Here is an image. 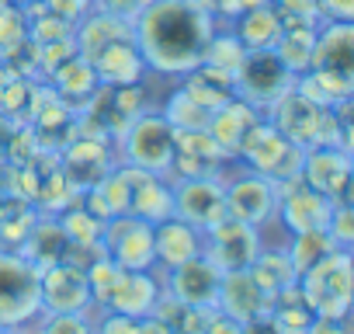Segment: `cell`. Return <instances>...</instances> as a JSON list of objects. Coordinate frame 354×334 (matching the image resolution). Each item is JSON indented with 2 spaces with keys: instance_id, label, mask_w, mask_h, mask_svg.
Instances as JSON below:
<instances>
[{
  "instance_id": "obj_1",
  "label": "cell",
  "mask_w": 354,
  "mask_h": 334,
  "mask_svg": "<svg viewBox=\"0 0 354 334\" xmlns=\"http://www.w3.org/2000/svg\"><path fill=\"white\" fill-rule=\"evenodd\" d=\"M216 21L219 18L195 0H146L132 18V42L149 73L185 77L202 63Z\"/></svg>"
},
{
  "instance_id": "obj_2",
  "label": "cell",
  "mask_w": 354,
  "mask_h": 334,
  "mask_svg": "<svg viewBox=\"0 0 354 334\" xmlns=\"http://www.w3.org/2000/svg\"><path fill=\"white\" fill-rule=\"evenodd\" d=\"M42 317L39 268L15 251H0V331L39 334Z\"/></svg>"
},
{
  "instance_id": "obj_3",
  "label": "cell",
  "mask_w": 354,
  "mask_h": 334,
  "mask_svg": "<svg viewBox=\"0 0 354 334\" xmlns=\"http://www.w3.org/2000/svg\"><path fill=\"white\" fill-rule=\"evenodd\" d=\"M295 292L316 317L347 320V313H351V251L333 247L326 258H319L313 268H306L299 275Z\"/></svg>"
},
{
  "instance_id": "obj_4",
  "label": "cell",
  "mask_w": 354,
  "mask_h": 334,
  "mask_svg": "<svg viewBox=\"0 0 354 334\" xmlns=\"http://www.w3.org/2000/svg\"><path fill=\"white\" fill-rule=\"evenodd\" d=\"M118 143V164H132V167H142L149 175H160L170 182V164H174V129L170 122L160 115V112H142L136 115L122 136L115 139Z\"/></svg>"
},
{
  "instance_id": "obj_5",
  "label": "cell",
  "mask_w": 354,
  "mask_h": 334,
  "mask_svg": "<svg viewBox=\"0 0 354 334\" xmlns=\"http://www.w3.org/2000/svg\"><path fill=\"white\" fill-rule=\"evenodd\" d=\"M101 251L125 272H153L156 258H153V223L125 213L104 223V237H101Z\"/></svg>"
},
{
  "instance_id": "obj_6",
  "label": "cell",
  "mask_w": 354,
  "mask_h": 334,
  "mask_svg": "<svg viewBox=\"0 0 354 334\" xmlns=\"http://www.w3.org/2000/svg\"><path fill=\"white\" fill-rule=\"evenodd\" d=\"M292 73L281 67V60L271 53V49H257V53H247V60H243V67L236 70V80H233V87H236V98H243V101H250L261 115L292 87Z\"/></svg>"
},
{
  "instance_id": "obj_7",
  "label": "cell",
  "mask_w": 354,
  "mask_h": 334,
  "mask_svg": "<svg viewBox=\"0 0 354 334\" xmlns=\"http://www.w3.org/2000/svg\"><path fill=\"white\" fill-rule=\"evenodd\" d=\"M170 195H174V216L188 220L202 234L230 216L226 213V192H223L219 178H174Z\"/></svg>"
},
{
  "instance_id": "obj_8",
  "label": "cell",
  "mask_w": 354,
  "mask_h": 334,
  "mask_svg": "<svg viewBox=\"0 0 354 334\" xmlns=\"http://www.w3.org/2000/svg\"><path fill=\"white\" fill-rule=\"evenodd\" d=\"M39 292H42V310L46 313H91V285L87 272L73 261H53L39 272Z\"/></svg>"
},
{
  "instance_id": "obj_9",
  "label": "cell",
  "mask_w": 354,
  "mask_h": 334,
  "mask_svg": "<svg viewBox=\"0 0 354 334\" xmlns=\"http://www.w3.org/2000/svg\"><path fill=\"white\" fill-rule=\"evenodd\" d=\"M202 254L219 272H240V268H250L254 265V258L261 254V240H257V230L250 223L226 216L223 223H216L212 230H205Z\"/></svg>"
},
{
  "instance_id": "obj_10",
  "label": "cell",
  "mask_w": 354,
  "mask_h": 334,
  "mask_svg": "<svg viewBox=\"0 0 354 334\" xmlns=\"http://www.w3.org/2000/svg\"><path fill=\"white\" fill-rule=\"evenodd\" d=\"M333 206H337L333 199L313 192L302 178H295V182L278 185V209H274V216L295 237V234H309V230H326Z\"/></svg>"
},
{
  "instance_id": "obj_11",
  "label": "cell",
  "mask_w": 354,
  "mask_h": 334,
  "mask_svg": "<svg viewBox=\"0 0 354 334\" xmlns=\"http://www.w3.org/2000/svg\"><path fill=\"white\" fill-rule=\"evenodd\" d=\"M223 192H226V213L250 227L264 223L278 209V185L257 171H247V167L236 178L223 182Z\"/></svg>"
},
{
  "instance_id": "obj_12",
  "label": "cell",
  "mask_w": 354,
  "mask_h": 334,
  "mask_svg": "<svg viewBox=\"0 0 354 334\" xmlns=\"http://www.w3.org/2000/svg\"><path fill=\"white\" fill-rule=\"evenodd\" d=\"M219 279H223V272L205 254H195L185 265L167 268V279H160V285L170 299L185 303V306H216Z\"/></svg>"
},
{
  "instance_id": "obj_13",
  "label": "cell",
  "mask_w": 354,
  "mask_h": 334,
  "mask_svg": "<svg viewBox=\"0 0 354 334\" xmlns=\"http://www.w3.org/2000/svg\"><path fill=\"white\" fill-rule=\"evenodd\" d=\"M302 182L313 192H319L333 202H344L351 192V150L309 146L302 157Z\"/></svg>"
},
{
  "instance_id": "obj_14",
  "label": "cell",
  "mask_w": 354,
  "mask_h": 334,
  "mask_svg": "<svg viewBox=\"0 0 354 334\" xmlns=\"http://www.w3.org/2000/svg\"><path fill=\"white\" fill-rule=\"evenodd\" d=\"M202 247H205V234L181 216H167V220L153 223V258L163 272L202 254Z\"/></svg>"
},
{
  "instance_id": "obj_15",
  "label": "cell",
  "mask_w": 354,
  "mask_h": 334,
  "mask_svg": "<svg viewBox=\"0 0 354 334\" xmlns=\"http://www.w3.org/2000/svg\"><path fill=\"white\" fill-rule=\"evenodd\" d=\"M91 67H94V77L101 87H125V84H139L149 70L132 42L129 39H115L108 46H101L94 56H91Z\"/></svg>"
},
{
  "instance_id": "obj_16",
  "label": "cell",
  "mask_w": 354,
  "mask_h": 334,
  "mask_svg": "<svg viewBox=\"0 0 354 334\" xmlns=\"http://www.w3.org/2000/svg\"><path fill=\"white\" fill-rule=\"evenodd\" d=\"M160 296H163V285H160V279L153 275V272H118V279H115V285H111V292H108V310H115V313H125V317H149L153 310H156V303H160Z\"/></svg>"
},
{
  "instance_id": "obj_17",
  "label": "cell",
  "mask_w": 354,
  "mask_h": 334,
  "mask_svg": "<svg viewBox=\"0 0 354 334\" xmlns=\"http://www.w3.org/2000/svg\"><path fill=\"white\" fill-rule=\"evenodd\" d=\"M261 118H264V115H261L250 101H243V98L233 94L226 105H219V108L212 112L205 132L216 139V146H219L226 157H236V150L243 146V139L250 136V129H254Z\"/></svg>"
},
{
  "instance_id": "obj_18",
  "label": "cell",
  "mask_w": 354,
  "mask_h": 334,
  "mask_svg": "<svg viewBox=\"0 0 354 334\" xmlns=\"http://www.w3.org/2000/svg\"><path fill=\"white\" fill-rule=\"evenodd\" d=\"M268 303H271V299L261 292V285L254 282V275H250L247 268H240V272H223L219 292H216V310H219V313H226V317L247 324L250 317L264 313Z\"/></svg>"
},
{
  "instance_id": "obj_19",
  "label": "cell",
  "mask_w": 354,
  "mask_h": 334,
  "mask_svg": "<svg viewBox=\"0 0 354 334\" xmlns=\"http://www.w3.org/2000/svg\"><path fill=\"white\" fill-rule=\"evenodd\" d=\"M309 70L354 73V28H351V21H326L323 28H316Z\"/></svg>"
},
{
  "instance_id": "obj_20",
  "label": "cell",
  "mask_w": 354,
  "mask_h": 334,
  "mask_svg": "<svg viewBox=\"0 0 354 334\" xmlns=\"http://www.w3.org/2000/svg\"><path fill=\"white\" fill-rule=\"evenodd\" d=\"M49 87L77 112V108H84V105H91L94 101V94L101 91V84H97V77H94V67H91V60L87 56H80V53H73L70 60H63L53 73H49Z\"/></svg>"
},
{
  "instance_id": "obj_21",
  "label": "cell",
  "mask_w": 354,
  "mask_h": 334,
  "mask_svg": "<svg viewBox=\"0 0 354 334\" xmlns=\"http://www.w3.org/2000/svg\"><path fill=\"white\" fill-rule=\"evenodd\" d=\"M281 28H285V21H281V15L274 11L271 0H268V4H257V8H247V11H240V15L233 18V32H236V39L243 42L247 53L271 49V46L278 42Z\"/></svg>"
},
{
  "instance_id": "obj_22",
  "label": "cell",
  "mask_w": 354,
  "mask_h": 334,
  "mask_svg": "<svg viewBox=\"0 0 354 334\" xmlns=\"http://www.w3.org/2000/svg\"><path fill=\"white\" fill-rule=\"evenodd\" d=\"M313 46H316V28L313 25H285L278 42L271 46V53L281 60V67L292 77H299L313 63Z\"/></svg>"
},
{
  "instance_id": "obj_23",
  "label": "cell",
  "mask_w": 354,
  "mask_h": 334,
  "mask_svg": "<svg viewBox=\"0 0 354 334\" xmlns=\"http://www.w3.org/2000/svg\"><path fill=\"white\" fill-rule=\"evenodd\" d=\"M247 272L254 275V282L261 285V292L268 299L295 289V282H299V275H295V268H292V261H288L285 251H261Z\"/></svg>"
},
{
  "instance_id": "obj_24",
  "label": "cell",
  "mask_w": 354,
  "mask_h": 334,
  "mask_svg": "<svg viewBox=\"0 0 354 334\" xmlns=\"http://www.w3.org/2000/svg\"><path fill=\"white\" fill-rule=\"evenodd\" d=\"M56 223H59V230H63V237H66L70 247H94V251H101L104 223H101L84 202L63 209V213L56 216Z\"/></svg>"
},
{
  "instance_id": "obj_25",
  "label": "cell",
  "mask_w": 354,
  "mask_h": 334,
  "mask_svg": "<svg viewBox=\"0 0 354 334\" xmlns=\"http://www.w3.org/2000/svg\"><path fill=\"white\" fill-rule=\"evenodd\" d=\"M160 115L170 122V129H174V132H181V129H205V125H209V118H212V112H209L195 94H188L181 84H177V87L170 91V98L163 101Z\"/></svg>"
},
{
  "instance_id": "obj_26",
  "label": "cell",
  "mask_w": 354,
  "mask_h": 334,
  "mask_svg": "<svg viewBox=\"0 0 354 334\" xmlns=\"http://www.w3.org/2000/svg\"><path fill=\"white\" fill-rule=\"evenodd\" d=\"M333 251V240H330V234L326 230H309V234H295L292 240H288V261H292V268H295V275H302L306 268H313L319 258H326Z\"/></svg>"
},
{
  "instance_id": "obj_27",
  "label": "cell",
  "mask_w": 354,
  "mask_h": 334,
  "mask_svg": "<svg viewBox=\"0 0 354 334\" xmlns=\"http://www.w3.org/2000/svg\"><path fill=\"white\" fill-rule=\"evenodd\" d=\"M28 39V15L25 4H4L0 0V60L15 53Z\"/></svg>"
},
{
  "instance_id": "obj_28",
  "label": "cell",
  "mask_w": 354,
  "mask_h": 334,
  "mask_svg": "<svg viewBox=\"0 0 354 334\" xmlns=\"http://www.w3.org/2000/svg\"><path fill=\"white\" fill-rule=\"evenodd\" d=\"M326 234H330L333 247L351 251V244H354V213H351V199H344V202L333 206L330 223H326Z\"/></svg>"
},
{
  "instance_id": "obj_29",
  "label": "cell",
  "mask_w": 354,
  "mask_h": 334,
  "mask_svg": "<svg viewBox=\"0 0 354 334\" xmlns=\"http://www.w3.org/2000/svg\"><path fill=\"white\" fill-rule=\"evenodd\" d=\"M39 334H94L91 313H46Z\"/></svg>"
},
{
  "instance_id": "obj_30",
  "label": "cell",
  "mask_w": 354,
  "mask_h": 334,
  "mask_svg": "<svg viewBox=\"0 0 354 334\" xmlns=\"http://www.w3.org/2000/svg\"><path fill=\"white\" fill-rule=\"evenodd\" d=\"M146 4V0H91L94 11H104L111 18H122V21H132L139 15V8Z\"/></svg>"
},
{
  "instance_id": "obj_31",
  "label": "cell",
  "mask_w": 354,
  "mask_h": 334,
  "mask_svg": "<svg viewBox=\"0 0 354 334\" xmlns=\"http://www.w3.org/2000/svg\"><path fill=\"white\" fill-rule=\"evenodd\" d=\"M136 331V317H125V313H115L104 306L101 313V324H94V334H132Z\"/></svg>"
},
{
  "instance_id": "obj_32",
  "label": "cell",
  "mask_w": 354,
  "mask_h": 334,
  "mask_svg": "<svg viewBox=\"0 0 354 334\" xmlns=\"http://www.w3.org/2000/svg\"><path fill=\"white\" fill-rule=\"evenodd\" d=\"M319 21H351L354 18V0H316Z\"/></svg>"
},
{
  "instance_id": "obj_33",
  "label": "cell",
  "mask_w": 354,
  "mask_h": 334,
  "mask_svg": "<svg viewBox=\"0 0 354 334\" xmlns=\"http://www.w3.org/2000/svg\"><path fill=\"white\" fill-rule=\"evenodd\" d=\"M205 334H243V324L216 310V313L209 317V324H205Z\"/></svg>"
},
{
  "instance_id": "obj_34",
  "label": "cell",
  "mask_w": 354,
  "mask_h": 334,
  "mask_svg": "<svg viewBox=\"0 0 354 334\" xmlns=\"http://www.w3.org/2000/svg\"><path fill=\"white\" fill-rule=\"evenodd\" d=\"M132 334H174V331H170L167 320H160L156 313H149V317H139L136 320V331Z\"/></svg>"
},
{
  "instance_id": "obj_35",
  "label": "cell",
  "mask_w": 354,
  "mask_h": 334,
  "mask_svg": "<svg viewBox=\"0 0 354 334\" xmlns=\"http://www.w3.org/2000/svg\"><path fill=\"white\" fill-rule=\"evenodd\" d=\"M15 334H18V331H15Z\"/></svg>"
}]
</instances>
